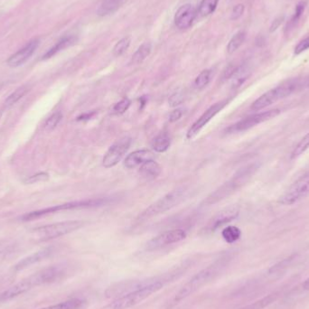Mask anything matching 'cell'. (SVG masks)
Listing matches in <instances>:
<instances>
[{
	"mask_svg": "<svg viewBox=\"0 0 309 309\" xmlns=\"http://www.w3.org/2000/svg\"><path fill=\"white\" fill-rule=\"evenodd\" d=\"M177 272H173L168 276H164L163 278H149L148 282L146 285L138 287L135 290L128 292L122 296L117 297L116 299L111 301L108 305L103 306L101 309H128L135 305L140 304L141 302L146 300L151 295L161 290L164 286L170 280L177 277Z\"/></svg>",
	"mask_w": 309,
	"mask_h": 309,
	"instance_id": "obj_1",
	"label": "cell"
},
{
	"mask_svg": "<svg viewBox=\"0 0 309 309\" xmlns=\"http://www.w3.org/2000/svg\"><path fill=\"white\" fill-rule=\"evenodd\" d=\"M258 169L259 165L257 163L251 164L241 168L229 181L226 182L222 186L217 188L213 193L208 195L207 198L203 201V206H210L229 197L241 187H243L253 177Z\"/></svg>",
	"mask_w": 309,
	"mask_h": 309,
	"instance_id": "obj_2",
	"label": "cell"
},
{
	"mask_svg": "<svg viewBox=\"0 0 309 309\" xmlns=\"http://www.w3.org/2000/svg\"><path fill=\"white\" fill-rule=\"evenodd\" d=\"M221 265L219 263L208 266L207 268L200 270L198 273L195 274L194 277L191 278L189 281H187L181 287V289L173 296L170 303H168V307L171 308L179 305L182 301L186 300V298L194 295L195 292L198 291L199 289L207 285L208 283L216 278L217 275L221 271Z\"/></svg>",
	"mask_w": 309,
	"mask_h": 309,
	"instance_id": "obj_3",
	"label": "cell"
},
{
	"mask_svg": "<svg viewBox=\"0 0 309 309\" xmlns=\"http://www.w3.org/2000/svg\"><path fill=\"white\" fill-rule=\"evenodd\" d=\"M300 88H302V81L298 79L289 80L262 94L261 97L258 98L256 101L252 103L251 108L252 111H261L267 107L272 105L275 102H278L279 100L290 96Z\"/></svg>",
	"mask_w": 309,
	"mask_h": 309,
	"instance_id": "obj_4",
	"label": "cell"
},
{
	"mask_svg": "<svg viewBox=\"0 0 309 309\" xmlns=\"http://www.w3.org/2000/svg\"><path fill=\"white\" fill-rule=\"evenodd\" d=\"M84 224L82 221H67L42 226L32 230V239L36 242H47L79 230Z\"/></svg>",
	"mask_w": 309,
	"mask_h": 309,
	"instance_id": "obj_5",
	"label": "cell"
},
{
	"mask_svg": "<svg viewBox=\"0 0 309 309\" xmlns=\"http://www.w3.org/2000/svg\"><path fill=\"white\" fill-rule=\"evenodd\" d=\"M186 196V190L184 188L172 191L166 194L162 198L159 199L157 202L152 203L146 210L138 215L139 221H145L151 217L157 216L159 214L164 213L172 208L176 207Z\"/></svg>",
	"mask_w": 309,
	"mask_h": 309,
	"instance_id": "obj_6",
	"label": "cell"
},
{
	"mask_svg": "<svg viewBox=\"0 0 309 309\" xmlns=\"http://www.w3.org/2000/svg\"><path fill=\"white\" fill-rule=\"evenodd\" d=\"M107 203L105 199H92V200H84V201H78L72 203H63L55 205L53 207L45 208L43 210L36 211V212H29L22 216L23 221H33L41 217L48 215L51 213L60 212V211H66V210H73V209H82V208L96 207L101 206Z\"/></svg>",
	"mask_w": 309,
	"mask_h": 309,
	"instance_id": "obj_7",
	"label": "cell"
},
{
	"mask_svg": "<svg viewBox=\"0 0 309 309\" xmlns=\"http://www.w3.org/2000/svg\"><path fill=\"white\" fill-rule=\"evenodd\" d=\"M309 194V173L293 183L284 194L279 196L278 203L282 205H292L305 198Z\"/></svg>",
	"mask_w": 309,
	"mask_h": 309,
	"instance_id": "obj_8",
	"label": "cell"
},
{
	"mask_svg": "<svg viewBox=\"0 0 309 309\" xmlns=\"http://www.w3.org/2000/svg\"><path fill=\"white\" fill-rule=\"evenodd\" d=\"M279 113H280V111L278 109L258 112L253 115L249 116L247 118L241 119L238 122L231 125L229 128H226V132L233 134V133L246 131L248 129L253 128L259 124L263 123L265 121L276 118Z\"/></svg>",
	"mask_w": 309,
	"mask_h": 309,
	"instance_id": "obj_9",
	"label": "cell"
},
{
	"mask_svg": "<svg viewBox=\"0 0 309 309\" xmlns=\"http://www.w3.org/2000/svg\"><path fill=\"white\" fill-rule=\"evenodd\" d=\"M131 145V138L124 137L114 143L107 151L103 159L104 168H111L115 167L117 164L122 159L124 154L127 153L129 146Z\"/></svg>",
	"mask_w": 309,
	"mask_h": 309,
	"instance_id": "obj_10",
	"label": "cell"
},
{
	"mask_svg": "<svg viewBox=\"0 0 309 309\" xmlns=\"http://www.w3.org/2000/svg\"><path fill=\"white\" fill-rule=\"evenodd\" d=\"M186 238V233L182 229L168 230L163 234H159L154 238L151 239L150 241L146 243V249L148 251L159 250L174 243H180Z\"/></svg>",
	"mask_w": 309,
	"mask_h": 309,
	"instance_id": "obj_11",
	"label": "cell"
},
{
	"mask_svg": "<svg viewBox=\"0 0 309 309\" xmlns=\"http://www.w3.org/2000/svg\"><path fill=\"white\" fill-rule=\"evenodd\" d=\"M66 267L63 265L51 266L33 274L31 277L36 284V287L51 284L61 280L66 276Z\"/></svg>",
	"mask_w": 309,
	"mask_h": 309,
	"instance_id": "obj_12",
	"label": "cell"
},
{
	"mask_svg": "<svg viewBox=\"0 0 309 309\" xmlns=\"http://www.w3.org/2000/svg\"><path fill=\"white\" fill-rule=\"evenodd\" d=\"M229 102H230V100H223V101H221L220 102H217L215 104H213L212 106L210 107L207 111H205L203 115L201 116V117L191 126V128H189L188 132L186 134L187 139H193L194 137H196V136L198 135L199 132L202 130V128H203L213 117H215V115H217V114H218V113L229 103Z\"/></svg>",
	"mask_w": 309,
	"mask_h": 309,
	"instance_id": "obj_13",
	"label": "cell"
},
{
	"mask_svg": "<svg viewBox=\"0 0 309 309\" xmlns=\"http://www.w3.org/2000/svg\"><path fill=\"white\" fill-rule=\"evenodd\" d=\"M197 9L193 5H183L177 9L175 15V24L179 30H186L192 27L195 18L197 17Z\"/></svg>",
	"mask_w": 309,
	"mask_h": 309,
	"instance_id": "obj_14",
	"label": "cell"
},
{
	"mask_svg": "<svg viewBox=\"0 0 309 309\" xmlns=\"http://www.w3.org/2000/svg\"><path fill=\"white\" fill-rule=\"evenodd\" d=\"M40 41L38 39H33L29 41L25 46L18 50V52L11 55L8 60V65L10 67L20 66L27 62L29 58L31 57L34 53L36 52V49L39 46Z\"/></svg>",
	"mask_w": 309,
	"mask_h": 309,
	"instance_id": "obj_15",
	"label": "cell"
},
{
	"mask_svg": "<svg viewBox=\"0 0 309 309\" xmlns=\"http://www.w3.org/2000/svg\"><path fill=\"white\" fill-rule=\"evenodd\" d=\"M36 287L33 278L30 277L23 279L21 281L15 284L13 286L6 289L4 292L0 294V303L7 302L16 298L19 296H22L23 294L31 290L33 287Z\"/></svg>",
	"mask_w": 309,
	"mask_h": 309,
	"instance_id": "obj_16",
	"label": "cell"
},
{
	"mask_svg": "<svg viewBox=\"0 0 309 309\" xmlns=\"http://www.w3.org/2000/svg\"><path fill=\"white\" fill-rule=\"evenodd\" d=\"M240 213V208L237 205H231L229 207L224 208L216 215L212 218L208 224V229L210 230H215L219 227L224 225L226 223L230 222L238 217Z\"/></svg>",
	"mask_w": 309,
	"mask_h": 309,
	"instance_id": "obj_17",
	"label": "cell"
},
{
	"mask_svg": "<svg viewBox=\"0 0 309 309\" xmlns=\"http://www.w3.org/2000/svg\"><path fill=\"white\" fill-rule=\"evenodd\" d=\"M51 252H52V250L50 248L35 252L31 255L24 258L21 261H18V263L14 267V270L15 271H21V270H26L27 268L31 267L32 265L36 264L40 261H44V259H46L51 254Z\"/></svg>",
	"mask_w": 309,
	"mask_h": 309,
	"instance_id": "obj_18",
	"label": "cell"
},
{
	"mask_svg": "<svg viewBox=\"0 0 309 309\" xmlns=\"http://www.w3.org/2000/svg\"><path fill=\"white\" fill-rule=\"evenodd\" d=\"M153 157H154L153 153L147 149L134 151L126 158L124 161V166L128 169H132L146 163L148 160H151L153 159Z\"/></svg>",
	"mask_w": 309,
	"mask_h": 309,
	"instance_id": "obj_19",
	"label": "cell"
},
{
	"mask_svg": "<svg viewBox=\"0 0 309 309\" xmlns=\"http://www.w3.org/2000/svg\"><path fill=\"white\" fill-rule=\"evenodd\" d=\"M127 0H102L99 5L97 15L100 17H106L115 13L119 10Z\"/></svg>",
	"mask_w": 309,
	"mask_h": 309,
	"instance_id": "obj_20",
	"label": "cell"
},
{
	"mask_svg": "<svg viewBox=\"0 0 309 309\" xmlns=\"http://www.w3.org/2000/svg\"><path fill=\"white\" fill-rule=\"evenodd\" d=\"M161 171H162L161 167L152 159L141 165L139 169L140 175L147 180H153L154 178H157L161 174Z\"/></svg>",
	"mask_w": 309,
	"mask_h": 309,
	"instance_id": "obj_21",
	"label": "cell"
},
{
	"mask_svg": "<svg viewBox=\"0 0 309 309\" xmlns=\"http://www.w3.org/2000/svg\"><path fill=\"white\" fill-rule=\"evenodd\" d=\"M76 42V38L74 36H69L63 37L62 39L60 40L59 42H57L56 44L53 45L52 48L48 50L46 53H44V56H43V60H47L51 57L54 56L56 53L61 52L62 50L66 49L67 47L71 46L72 44H74Z\"/></svg>",
	"mask_w": 309,
	"mask_h": 309,
	"instance_id": "obj_22",
	"label": "cell"
},
{
	"mask_svg": "<svg viewBox=\"0 0 309 309\" xmlns=\"http://www.w3.org/2000/svg\"><path fill=\"white\" fill-rule=\"evenodd\" d=\"M171 144L170 137L167 133H160L152 141V148L158 153H164L168 150Z\"/></svg>",
	"mask_w": 309,
	"mask_h": 309,
	"instance_id": "obj_23",
	"label": "cell"
},
{
	"mask_svg": "<svg viewBox=\"0 0 309 309\" xmlns=\"http://www.w3.org/2000/svg\"><path fill=\"white\" fill-rule=\"evenodd\" d=\"M152 45L150 43H144L142 44L131 57L130 63L131 64H138L141 63L151 53Z\"/></svg>",
	"mask_w": 309,
	"mask_h": 309,
	"instance_id": "obj_24",
	"label": "cell"
},
{
	"mask_svg": "<svg viewBox=\"0 0 309 309\" xmlns=\"http://www.w3.org/2000/svg\"><path fill=\"white\" fill-rule=\"evenodd\" d=\"M84 305V301L79 298H71L55 305H48L38 309H81Z\"/></svg>",
	"mask_w": 309,
	"mask_h": 309,
	"instance_id": "obj_25",
	"label": "cell"
},
{
	"mask_svg": "<svg viewBox=\"0 0 309 309\" xmlns=\"http://www.w3.org/2000/svg\"><path fill=\"white\" fill-rule=\"evenodd\" d=\"M251 74L250 69L246 65L239 66L238 70L235 72V74L233 76V82H231V87L234 89H237L243 85L245 81L249 78Z\"/></svg>",
	"mask_w": 309,
	"mask_h": 309,
	"instance_id": "obj_26",
	"label": "cell"
},
{
	"mask_svg": "<svg viewBox=\"0 0 309 309\" xmlns=\"http://www.w3.org/2000/svg\"><path fill=\"white\" fill-rule=\"evenodd\" d=\"M218 3L219 0H202L199 5L197 13L202 18L208 17L215 11Z\"/></svg>",
	"mask_w": 309,
	"mask_h": 309,
	"instance_id": "obj_27",
	"label": "cell"
},
{
	"mask_svg": "<svg viewBox=\"0 0 309 309\" xmlns=\"http://www.w3.org/2000/svg\"><path fill=\"white\" fill-rule=\"evenodd\" d=\"M28 91H29V88H28L27 85H23L21 87L17 89V90H16L13 93H11L9 97L7 98V100L5 101V108L8 109V108L13 106L14 104H16L19 100H21V99L27 94Z\"/></svg>",
	"mask_w": 309,
	"mask_h": 309,
	"instance_id": "obj_28",
	"label": "cell"
},
{
	"mask_svg": "<svg viewBox=\"0 0 309 309\" xmlns=\"http://www.w3.org/2000/svg\"><path fill=\"white\" fill-rule=\"evenodd\" d=\"M246 39V33L244 31H240L236 33L231 39L230 40L229 44L227 45V52L229 54L235 53L242 45L244 41Z\"/></svg>",
	"mask_w": 309,
	"mask_h": 309,
	"instance_id": "obj_29",
	"label": "cell"
},
{
	"mask_svg": "<svg viewBox=\"0 0 309 309\" xmlns=\"http://www.w3.org/2000/svg\"><path fill=\"white\" fill-rule=\"evenodd\" d=\"M221 235L226 243H234L241 238L242 231L236 226H228L223 229Z\"/></svg>",
	"mask_w": 309,
	"mask_h": 309,
	"instance_id": "obj_30",
	"label": "cell"
},
{
	"mask_svg": "<svg viewBox=\"0 0 309 309\" xmlns=\"http://www.w3.org/2000/svg\"><path fill=\"white\" fill-rule=\"evenodd\" d=\"M309 148V132L305 135V137L301 139L300 141L297 143V145L295 146L291 153V159H295L298 158L299 156L304 154L305 151Z\"/></svg>",
	"mask_w": 309,
	"mask_h": 309,
	"instance_id": "obj_31",
	"label": "cell"
},
{
	"mask_svg": "<svg viewBox=\"0 0 309 309\" xmlns=\"http://www.w3.org/2000/svg\"><path fill=\"white\" fill-rule=\"evenodd\" d=\"M130 37H124L122 39L119 40V42L114 45L113 47V55L116 57L121 56L127 50H128L129 45H130Z\"/></svg>",
	"mask_w": 309,
	"mask_h": 309,
	"instance_id": "obj_32",
	"label": "cell"
},
{
	"mask_svg": "<svg viewBox=\"0 0 309 309\" xmlns=\"http://www.w3.org/2000/svg\"><path fill=\"white\" fill-rule=\"evenodd\" d=\"M211 75H212L211 70H203V71H201V73L196 77V79L194 81L195 88L198 90L204 88L209 84L211 80Z\"/></svg>",
	"mask_w": 309,
	"mask_h": 309,
	"instance_id": "obj_33",
	"label": "cell"
},
{
	"mask_svg": "<svg viewBox=\"0 0 309 309\" xmlns=\"http://www.w3.org/2000/svg\"><path fill=\"white\" fill-rule=\"evenodd\" d=\"M275 299V296L273 295L265 296L263 298H261L260 300L256 301L254 303H252L251 305H245L241 308L239 309H263L265 308L267 305H270V303H272V301Z\"/></svg>",
	"mask_w": 309,
	"mask_h": 309,
	"instance_id": "obj_34",
	"label": "cell"
},
{
	"mask_svg": "<svg viewBox=\"0 0 309 309\" xmlns=\"http://www.w3.org/2000/svg\"><path fill=\"white\" fill-rule=\"evenodd\" d=\"M62 115L61 112H55L50 118L46 119L45 123L44 125V128L46 131H51L54 128H56L59 122L62 119Z\"/></svg>",
	"mask_w": 309,
	"mask_h": 309,
	"instance_id": "obj_35",
	"label": "cell"
},
{
	"mask_svg": "<svg viewBox=\"0 0 309 309\" xmlns=\"http://www.w3.org/2000/svg\"><path fill=\"white\" fill-rule=\"evenodd\" d=\"M130 100L128 98H124L120 102L115 104L113 107V113L116 115H121L128 111V108L130 106Z\"/></svg>",
	"mask_w": 309,
	"mask_h": 309,
	"instance_id": "obj_36",
	"label": "cell"
},
{
	"mask_svg": "<svg viewBox=\"0 0 309 309\" xmlns=\"http://www.w3.org/2000/svg\"><path fill=\"white\" fill-rule=\"evenodd\" d=\"M238 68L239 66H237L236 64H234V63L229 64L228 66L226 67L224 71L222 72V74H221V81L225 82V81L231 79L233 76L235 74V72L238 70Z\"/></svg>",
	"mask_w": 309,
	"mask_h": 309,
	"instance_id": "obj_37",
	"label": "cell"
},
{
	"mask_svg": "<svg viewBox=\"0 0 309 309\" xmlns=\"http://www.w3.org/2000/svg\"><path fill=\"white\" fill-rule=\"evenodd\" d=\"M185 100V94L181 91L174 93L171 97L169 98V104L171 107H177L180 105Z\"/></svg>",
	"mask_w": 309,
	"mask_h": 309,
	"instance_id": "obj_38",
	"label": "cell"
},
{
	"mask_svg": "<svg viewBox=\"0 0 309 309\" xmlns=\"http://www.w3.org/2000/svg\"><path fill=\"white\" fill-rule=\"evenodd\" d=\"M305 3H303V2H300V3L296 5L295 13H294V16L291 18V24L295 25L300 19L301 16L303 15L304 11H305Z\"/></svg>",
	"mask_w": 309,
	"mask_h": 309,
	"instance_id": "obj_39",
	"label": "cell"
},
{
	"mask_svg": "<svg viewBox=\"0 0 309 309\" xmlns=\"http://www.w3.org/2000/svg\"><path fill=\"white\" fill-rule=\"evenodd\" d=\"M244 10H245L244 5H236V6L234 7V9H233L231 14H230V19L234 20V21L238 20L239 18H242V16H243V13H244Z\"/></svg>",
	"mask_w": 309,
	"mask_h": 309,
	"instance_id": "obj_40",
	"label": "cell"
},
{
	"mask_svg": "<svg viewBox=\"0 0 309 309\" xmlns=\"http://www.w3.org/2000/svg\"><path fill=\"white\" fill-rule=\"evenodd\" d=\"M307 49H309V36L305 38V39L302 40V41H300V42L297 44V45L295 47L294 53H295L296 55H298V54H300V53H303V52L306 51Z\"/></svg>",
	"mask_w": 309,
	"mask_h": 309,
	"instance_id": "obj_41",
	"label": "cell"
},
{
	"mask_svg": "<svg viewBox=\"0 0 309 309\" xmlns=\"http://www.w3.org/2000/svg\"><path fill=\"white\" fill-rule=\"evenodd\" d=\"M48 178L49 176L46 173H40V174H37L36 176H32L29 178H27L26 182L29 183V184H34V183H36V182L45 181Z\"/></svg>",
	"mask_w": 309,
	"mask_h": 309,
	"instance_id": "obj_42",
	"label": "cell"
},
{
	"mask_svg": "<svg viewBox=\"0 0 309 309\" xmlns=\"http://www.w3.org/2000/svg\"><path fill=\"white\" fill-rule=\"evenodd\" d=\"M182 115H183V112H182L181 110L177 109V110H175L170 113L169 120H170V122H176L178 119H181Z\"/></svg>",
	"mask_w": 309,
	"mask_h": 309,
	"instance_id": "obj_43",
	"label": "cell"
},
{
	"mask_svg": "<svg viewBox=\"0 0 309 309\" xmlns=\"http://www.w3.org/2000/svg\"><path fill=\"white\" fill-rule=\"evenodd\" d=\"M283 20H284V17H279V18H276L273 22H272V24H271V26H270V31L271 33L276 31L278 27H280V25L282 24Z\"/></svg>",
	"mask_w": 309,
	"mask_h": 309,
	"instance_id": "obj_44",
	"label": "cell"
},
{
	"mask_svg": "<svg viewBox=\"0 0 309 309\" xmlns=\"http://www.w3.org/2000/svg\"><path fill=\"white\" fill-rule=\"evenodd\" d=\"M93 114L94 113H86V114H84V115L80 116L78 117V119L77 120H85V119H91L92 117H93Z\"/></svg>",
	"mask_w": 309,
	"mask_h": 309,
	"instance_id": "obj_45",
	"label": "cell"
},
{
	"mask_svg": "<svg viewBox=\"0 0 309 309\" xmlns=\"http://www.w3.org/2000/svg\"><path fill=\"white\" fill-rule=\"evenodd\" d=\"M302 87H303V88H308L309 77H307V78H305L304 81H302Z\"/></svg>",
	"mask_w": 309,
	"mask_h": 309,
	"instance_id": "obj_46",
	"label": "cell"
},
{
	"mask_svg": "<svg viewBox=\"0 0 309 309\" xmlns=\"http://www.w3.org/2000/svg\"><path fill=\"white\" fill-rule=\"evenodd\" d=\"M303 288L305 290H309V278L305 279V282L303 283Z\"/></svg>",
	"mask_w": 309,
	"mask_h": 309,
	"instance_id": "obj_47",
	"label": "cell"
},
{
	"mask_svg": "<svg viewBox=\"0 0 309 309\" xmlns=\"http://www.w3.org/2000/svg\"><path fill=\"white\" fill-rule=\"evenodd\" d=\"M6 248H7V244L6 243H0V254H2L4 252Z\"/></svg>",
	"mask_w": 309,
	"mask_h": 309,
	"instance_id": "obj_48",
	"label": "cell"
}]
</instances>
